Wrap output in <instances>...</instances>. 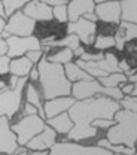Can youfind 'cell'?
Returning a JSON list of instances; mask_svg holds the SVG:
<instances>
[{
  "label": "cell",
  "mask_w": 137,
  "mask_h": 155,
  "mask_svg": "<svg viewBox=\"0 0 137 155\" xmlns=\"http://www.w3.org/2000/svg\"><path fill=\"white\" fill-rule=\"evenodd\" d=\"M119 109V101L104 96L75 101V104L67 112L73 122V127L67 134V139L78 142L96 137L97 128H94L91 124L96 119H113Z\"/></svg>",
  "instance_id": "6da1fadb"
},
{
  "label": "cell",
  "mask_w": 137,
  "mask_h": 155,
  "mask_svg": "<svg viewBox=\"0 0 137 155\" xmlns=\"http://www.w3.org/2000/svg\"><path fill=\"white\" fill-rule=\"evenodd\" d=\"M38 72L42 91L40 94L45 101L72 96V82L66 76L64 66L51 63L46 60V57H43L38 64Z\"/></svg>",
  "instance_id": "7a4b0ae2"
},
{
  "label": "cell",
  "mask_w": 137,
  "mask_h": 155,
  "mask_svg": "<svg viewBox=\"0 0 137 155\" xmlns=\"http://www.w3.org/2000/svg\"><path fill=\"white\" fill-rule=\"evenodd\" d=\"M113 119L116 124L107 130L106 139L112 145H124L134 149L137 142V114L128 109H119Z\"/></svg>",
  "instance_id": "3957f363"
},
{
  "label": "cell",
  "mask_w": 137,
  "mask_h": 155,
  "mask_svg": "<svg viewBox=\"0 0 137 155\" xmlns=\"http://www.w3.org/2000/svg\"><path fill=\"white\" fill-rule=\"evenodd\" d=\"M96 94L104 97H110L116 101H121L124 98V94L121 93L119 88H106L103 87L97 79H91V81H79L72 84V97L79 101V100H86V98H93Z\"/></svg>",
  "instance_id": "277c9868"
},
{
  "label": "cell",
  "mask_w": 137,
  "mask_h": 155,
  "mask_svg": "<svg viewBox=\"0 0 137 155\" xmlns=\"http://www.w3.org/2000/svg\"><path fill=\"white\" fill-rule=\"evenodd\" d=\"M46 127V122L39 115L33 116H22L20 121L11 125L12 131L17 136L18 146H25L33 137L40 134Z\"/></svg>",
  "instance_id": "5b68a950"
},
{
  "label": "cell",
  "mask_w": 137,
  "mask_h": 155,
  "mask_svg": "<svg viewBox=\"0 0 137 155\" xmlns=\"http://www.w3.org/2000/svg\"><path fill=\"white\" fill-rule=\"evenodd\" d=\"M27 78H21L15 88H5L0 91V118L6 116L8 119L14 118V115L20 110L22 104V96L25 90Z\"/></svg>",
  "instance_id": "8992f818"
},
{
  "label": "cell",
  "mask_w": 137,
  "mask_h": 155,
  "mask_svg": "<svg viewBox=\"0 0 137 155\" xmlns=\"http://www.w3.org/2000/svg\"><path fill=\"white\" fill-rule=\"evenodd\" d=\"M34 30H36V21L28 18L22 11H20L6 19V27H5L2 39L6 40L9 36L28 38V36H33Z\"/></svg>",
  "instance_id": "52a82bcc"
},
{
  "label": "cell",
  "mask_w": 137,
  "mask_h": 155,
  "mask_svg": "<svg viewBox=\"0 0 137 155\" xmlns=\"http://www.w3.org/2000/svg\"><path fill=\"white\" fill-rule=\"evenodd\" d=\"M49 155H113L110 151L100 146H83L72 142H57L51 149Z\"/></svg>",
  "instance_id": "ba28073f"
},
{
  "label": "cell",
  "mask_w": 137,
  "mask_h": 155,
  "mask_svg": "<svg viewBox=\"0 0 137 155\" xmlns=\"http://www.w3.org/2000/svg\"><path fill=\"white\" fill-rule=\"evenodd\" d=\"M8 43V57L11 60L14 58L24 57L30 51L42 49L40 39L36 36H28V38H17V36H9L6 39Z\"/></svg>",
  "instance_id": "9c48e42d"
},
{
  "label": "cell",
  "mask_w": 137,
  "mask_h": 155,
  "mask_svg": "<svg viewBox=\"0 0 137 155\" xmlns=\"http://www.w3.org/2000/svg\"><path fill=\"white\" fill-rule=\"evenodd\" d=\"M96 33H97V22H91L85 18H80L76 22L67 24V35L78 36L80 43H85L86 46L94 43Z\"/></svg>",
  "instance_id": "30bf717a"
},
{
  "label": "cell",
  "mask_w": 137,
  "mask_h": 155,
  "mask_svg": "<svg viewBox=\"0 0 137 155\" xmlns=\"http://www.w3.org/2000/svg\"><path fill=\"white\" fill-rule=\"evenodd\" d=\"M18 149L17 136L11 128V119L0 118V155H12Z\"/></svg>",
  "instance_id": "8fae6325"
},
{
  "label": "cell",
  "mask_w": 137,
  "mask_h": 155,
  "mask_svg": "<svg viewBox=\"0 0 137 155\" xmlns=\"http://www.w3.org/2000/svg\"><path fill=\"white\" fill-rule=\"evenodd\" d=\"M94 14L97 19L107 24L121 22V2H97Z\"/></svg>",
  "instance_id": "7c38bea8"
},
{
  "label": "cell",
  "mask_w": 137,
  "mask_h": 155,
  "mask_svg": "<svg viewBox=\"0 0 137 155\" xmlns=\"http://www.w3.org/2000/svg\"><path fill=\"white\" fill-rule=\"evenodd\" d=\"M57 143V133L49 127L46 125L45 130L38 134L36 137H33L27 145L25 148L30 151V152H34V151H49L54 145Z\"/></svg>",
  "instance_id": "4fadbf2b"
},
{
  "label": "cell",
  "mask_w": 137,
  "mask_h": 155,
  "mask_svg": "<svg viewBox=\"0 0 137 155\" xmlns=\"http://www.w3.org/2000/svg\"><path fill=\"white\" fill-rule=\"evenodd\" d=\"M22 12L31 18L33 21H40V22H51L54 19L52 15V8H49L48 5H45L42 0L40 2H27V5L24 6Z\"/></svg>",
  "instance_id": "5bb4252c"
},
{
  "label": "cell",
  "mask_w": 137,
  "mask_h": 155,
  "mask_svg": "<svg viewBox=\"0 0 137 155\" xmlns=\"http://www.w3.org/2000/svg\"><path fill=\"white\" fill-rule=\"evenodd\" d=\"M75 98L70 97H58L54 100H48L43 103V112H45V119L55 118L57 115L69 112V109L75 104Z\"/></svg>",
  "instance_id": "9a60e30c"
},
{
  "label": "cell",
  "mask_w": 137,
  "mask_h": 155,
  "mask_svg": "<svg viewBox=\"0 0 137 155\" xmlns=\"http://www.w3.org/2000/svg\"><path fill=\"white\" fill-rule=\"evenodd\" d=\"M94 0H72L67 5V15L69 22H76L78 19L83 18L86 14H93L96 9Z\"/></svg>",
  "instance_id": "2e32d148"
},
{
  "label": "cell",
  "mask_w": 137,
  "mask_h": 155,
  "mask_svg": "<svg viewBox=\"0 0 137 155\" xmlns=\"http://www.w3.org/2000/svg\"><path fill=\"white\" fill-rule=\"evenodd\" d=\"M137 39V25L136 24H131V22H119V27H118V31L115 35V42H116V48L119 51L124 49L125 43L127 42H131V40H136Z\"/></svg>",
  "instance_id": "e0dca14e"
},
{
  "label": "cell",
  "mask_w": 137,
  "mask_h": 155,
  "mask_svg": "<svg viewBox=\"0 0 137 155\" xmlns=\"http://www.w3.org/2000/svg\"><path fill=\"white\" fill-rule=\"evenodd\" d=\"M34 67V64L25 57H20V58H14L11 60V64H9V73L11 76H17V78H28L31 69Z\"/></svg>",
  "instance_id": "ac0fdd59"
},
{
  "label": "cell",
  "mask_w": 137,
  "mask_h": 155,
  "mask_svg": "<svg viewBox=\"0 0 137 155\" xmlns=\"http://www.w3.org/2000/svg\"><path fill=\"white\" fill-rule=\"evenodd\" d=\"M46 125H49L55 133H60V134H69L72 127H73V122L70 119L69 114H61V115H57L55 118H51V119H46Z\"/></svg>",
  "instance_id": "d6986e66"
},
{
  "label": "cell",
  "mask_w": 137,
  "mask_h": 155,
  "mask_svg": "<svg viewBox=\"0 0 137 155\" xmlns=\"http://www.w3.org/2000/svg\"><path fill=\"white\" fill-rule=\"evenodd\" d=\"M25 100L28 104H31L33 107L38 109V114L40 118L45 119V112H43V103H42V94L39 93V90L34 87V84L28 82L25 87Z\"/></svg>",
  "instance_id": "ffe728a7"
},
{
  "label": "cell",
  "mask_w": 137,
  "mask_h": 155,
  "mask_svg": "<svg viewBox=\"0 0 137 155\" xmlns=\"http://www.w3.org/2000/svg\"><path fill=\"white\" fill-rule=\"evenodd\" d=\"M121 19L137 25V0L121 2Z\"/></svg>",
  "instance_id": "44dd1931"
},
{
  "label": "cell",
  "mask_w": 137,
  "mask_h": 155,
  "mask_svg": "<svg viewBox=\"0 0 137 155\" xmlns=\"http://www.w3.org/2000/svg\"><path fill=\"white\" fill-rule=\"evenodd\" d=\"M64 72H66V76L67 79L75 84V82H79V81H91L94 78H91L85 70H82L76 63H69L64 66Z\"/></svg>",
  "instance_id": "7402d4cb"
},
{
  "label": "cell",
  "mask_w": 137,
  "mask_h": 155,
  "mask_svg": "<svg viewBox=\"0 0 137 155\" xmlns=\"http://www.w3.org/2000/svg\"><path fill=\"white\" fill-rule=\"evenodd\" d=\"M73 58L75 57H73V51H72V49H69V48H63V49L57 51L55 54L48 55L46 60H48V61H51V63H55V64L66 66V64L72 63V60H73Z\"/></svg>",
  "instance_id": "603a6c76"
},
{
  "label": "cell",
  "mask_w": 137,
  "mask_h": 155,
  "mask_svg": "<svg viewBox=\"0 0 137 155\" xmlns=\"http://www.w3.org/2000/svg\"><path fill=\"white\" fill-rule=\"evenodd\" d=\"M98 146H100V148H104V149H107V151H110L112 154H122V155H134L136 154V149L127 148V146H124V145H112L107 139L98 140Z\"/></svg>",
  "instance_id": "cb8c5ba5"
},
{
  "label": "cell",
  "mask_w": 137,
  "mask_h": 155,
  "mask_svg": "<svg viewBox=\"0 0 137 155\" xmlns=\"http://www.w3.org/2000/svg\"><path fill=\"white\" fill-rule=\"evenodd\" d=\"M98 82L106 88H118L119 84L122 85L124 82H128V78L124 73H112V75L103 78V79H98Z\"/></svg>",
  "instance_id": "d4e9b609"
},
{
  "label": "cell",
  "mask_w": 137,
  "mask_h": 155,
  "mask_svg": "<svg viewBox=\"0 0 137 155\" xmlns=\"http://www.w3.org/2000/svg\"><path fill=\"white\" fill-rule=\"evenodd\" d=\"M3 8H5V14H6V19L12 17L14 14L20 12L24 9V6L27 5L25 0H2Z\"/></svg>",
  "instance_id": "484cf974"
},
{
  "label": "cell",
  "mask_w": 137,
  "mask_h": 155,
  "mask_svg": "<svg viewBox=\"0 0 137 155\" xmlns=\"http://www.w3.org/2000/svg\"><path fill=\"white\" fill-rule=\"evenodd\" d=\"M93 46L97 49V51H104V49H110L113 46H116V42H115V36H106V35H98Z\"/></svg>",
  "instance_id": "4316f807"
},
{
  "label": "cell",
  "mask_w": 137,
  "mask_h": 155,
  "mask_svg": "<svg viewBox=\"0 0 137 155\" xmlns=\"http://www.w3.org/2000/svg\"><path fill=\"white\" fill-rule=\"evenodd\" d=\"M52 15H54V19H57L58 22H67V21H69V15H67V5L52 8Z\"/></svg>",
  "instance_id": "83f0119b"
},
{
  "label": "cell",
  "mask_w": 137,
  "mask_h": 155,
  "mask_svg": "<svg viewBox=\"0 0 137 155\" xmlns=\"http://www.w3.org/2000/svg\"><path fill=\"white\" fill-rule=\"evenodd\" d=\"M124 109H128L131 112H136L137 114V97H131V96H127L124 97L119 103Z\"/></svg>",
  "instance_id": "f1b7e54d"
},
{
  "label": "cell",
  "mask_w": 137,
  "mask_h": 155,
  "mask_svg": "<svg viewBox=\"0 0 137 155\" xmlns=\"http://www.w3.org/2000/svg\"><path fill=\"white\" fill-rule=\"evenodd\" d=\"M116 122H115V119H96L91 125L94 127V128H97V130H104V128H110V127H113Z\"/></svg>",
  "instance_id": "f546056e"
},
{
  "label": "cell",
  "mask_w": 137,
  "mask_h": 155,
  "mask_svg": "<svg viewBox=\"0 0 137 155\" xmlns=\"http://www.w3.org/2000/svg\"><path fill=\"white\" fill-rule=\"evenodd\" d=\"M25 57L28 58L33 64H39L40 60L45 57V55H43V49H36V51H30V52H27Z\"/></svg>",
  "instance_id": "4dcf8cb0"
},
{
  "label": "cell",
  "mask_w": 137,
  "mask_h": 155,
  "mask_svg": "<svg viewBox=\"0 0 137 155\" xmlns=\"http://www.w3.org/2000/svg\"><path fill=\"white\" fill-rule=\"evenodd\" d=\"M9 64H11V58L8 57V55L0 57V75L2 76L6 75V73H9Z\"/></svg>",
  "instance_id": "1f68e13d"
},
{
  "label": "cell",
  "mask_w": 137,
  "mask_h": 155,
  "mask_svg": "<svg viewBox=\"0 0 137 155\" xmlns=\"http://www.w3.org/2000/svg\"><path fill=\"white\" fill-rule=\"evenodd\" d=\"M33 115H39V114H38V109L33 107L31 104L25 103V104L22 106V116H33Z\"/></svg>",
  "instance_id": "d6a6232c"
},
{
  "label": "cell",
  "mask_w": 137,
  "mask_h": 155,
  "mask_svg": "<svg viewBox=\"0 0 137 155\" xmlns=\"http://www.w3.org/2000/svg\"><path fill=\"white\" fill-rule=\"evenodd\" d=\"M119 90H121V93H122L125 97L131 96V93H133V90H134V84H131V82H130V84H124Z\"/></svg>",
  "instance_id": "836d02e7"
},
{
  "label": "cell",
  "mask_w": 137,
  "mask_h": 155,
  "mask_svg": "<svg viewBox=\"0 0 137 155\" xmlns=\"http://www.w3.org/2000/svg\"><path fill=\"white\" fill-rule=\"evenodd\" d=\"M3 55H8V43L5 39L0 38V57H3Z\"/></svg>",
  "instance_id": "e575fe53"
},
{
  "label": "cell",
  "mask_w": 137,
  "mask_h": 155,
  "mask_svg": "<svg viewBox=\"0 0 137 155\" xmlns=\"http://www.w3.org/2000/svg\"><path fill=\"white\" fill-rule=\"evenodd\" d=\"M28 79L31 81V84L39 81V72H38V67H33V69H31V72H30V75H28Z\"/></svg>",
  "instance_id": "d590c367"
},
{
  "label": "cell",
  "mask_w": 137,
  "mask_h": 155,
  "mask_svg": "<svg viewBox=\"0 0 137 155\" xmlns=\"http://www.w3.org/2000/svg\"><path fill=\"white\" fill-rule=\"evenodd\" d=\"M18 81H20V78L11 76V79H9V88H15L17 84H18Z\"/></svg>",
  "instance_id": "8d00e7d4"
},
{
  "label": "cell",
  "mask_w": 137,
  "mask_h": 155,
  "mask_svg": "<svg viewBox=\"0 0 137 155\" xmlns=\"http://www.w3.org/2000/svg\"><path fill=\"white\" fill-rule=\"evenodd\" d=\"M83 52H85V48H83V46H80V48H78V49H76V51H73V57L80 58Z\"/></svg>",
  "instance_id": "74e56055"
},
{
  "label": "cell",
  "mask_w": 137,
  "mask_h": 155,
  "mask_svg": "<svg viewBox=\"0 0 137 155\" xmlns=\"http://www.w3.org/2000/svg\"><path fill=\"white\" fill-rule=\"evenodd\" d=\"M5 27H6V19L0 17V38L3 36V31H5Z\"/></svg>",
  "instance_id": "f35d334b"
},
{
  "label": "cell",
  "mask_w": 137,
  "mask_h": 155,
  "mask_svg": "<svg viewBox=\"0 0 137 155\" xmlns=\"http://www.w3.org/2000/svg\"><path fill=\"white\" fill-rule=\"evenodd\" d=\"M28 155H49L48 151H34V152H30Z\"/></svg>",
  "instance_id": "ab89813d"
},
{
  "label": "cell",
  "mask_w": 137,
  "mask_h": 155,
  "mask_svg": "<svg viewBox=\"0 0 137 155\" xmlns=\"http://www.w3.org/2000/svg\"><path fill=\"white\" fill-rule=\"evenodd\" d=\"M0 17L6 19V14H5V8H3V3H2V0H0Z\"/></svg>",
  "instance_id": "60d3db41"
},
{
  "label": "cell",
  "mask_w": 137,
  "mask_h": 155,
  "mask_svg": "<svg viewBox=\"0 0 137 155\" xmlns=\"http://www.w3.org/2000/svg\"><path fill=\"white\" fill-rule=\"evenodd\" d=\"M5 88H8V85H6V82H3V81H0V91H2V90H5Z\"/></svg>",
  "instance_id": "b9f144b4"
},
{
  "label": "cell",
  "mask_w": 137,
  "mask_h": 155,
  "mask_svg": "<svg viewBox=\"0 0 137 155\" xmlns=\"http://www.w3.org/2000/svg\"><path fill=\"white\" fill-rule=\"evenodd\" d=\"M136 155H137V146H136Z\"/></svg>",
  "instance_id": "7bdbcfd3"
}]
</instances>
